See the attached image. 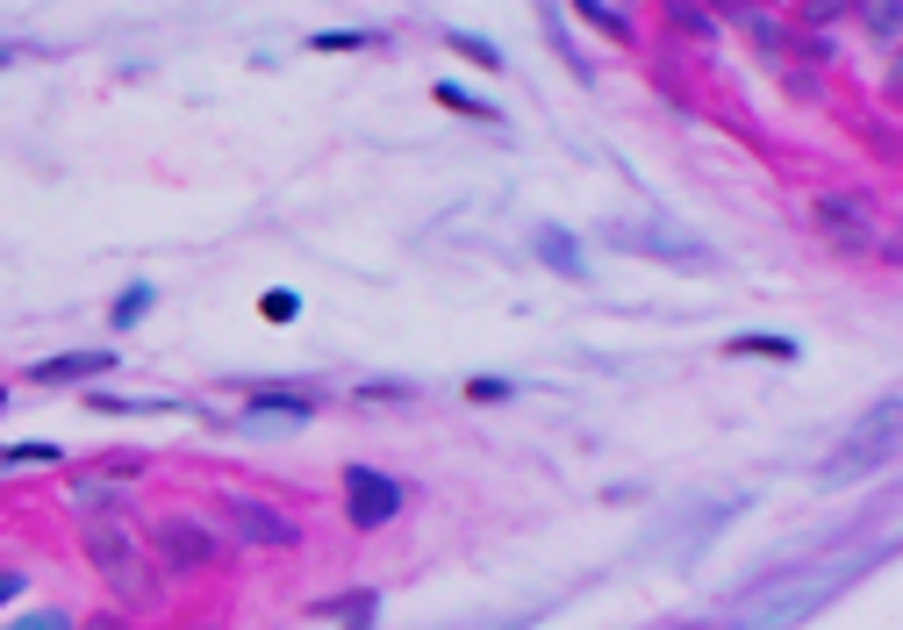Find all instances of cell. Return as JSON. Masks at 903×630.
I'll use <instances>...</instances> for the list:
<instances>
[{
  "instance_id": "cell-1",
  "label": "cell",
  "mask_w": 903,
  "mask_h": 630,
  "mask_svg": "<svg viewBox=\"0 0 903 630\" xmlns=\"http://www.w3.org/2000/svg\"><path fill=\"white\" fill-rule=\"evenodd\" d=\"M86 566H94L101 588L115 602H130V609H151V602L166 595V573H158L151 545H144L122 516H86Z\"/></svg>"
},
{
  "instance_id": "cell-2",
  "label": "cell",
  "mask_w": 903,
  "mask_h": 630,
  "mask_svg": "<svg viewBox=\"0 0 903 630\" xmlns=\"http://www.w3.org/2000/svg\"><path fill=\"white\" fill-rule=\"evenodd\" d=\"M810 222L839 258H861V265H896V222L889 208H875L868 194H810Z\"/></svg>"
},
{
  "instance_id": "cell-3",
  "label": "cell",
  "mask_w": 903,
  "mask_h": 630,
  "mask_svg": "<svg viewBox=\"0 0 903 630\" xmlns=\"http://www.w3.org/2000/svg\"><path fill=\"white\" fill-rule=\"evenodd\" d=\"M151 559H158V573H208V566L222 559V538L208 523H194V516H158V530H151Z\"/></svg>"
},
{
  "instance_id": "cell-4",
  "label": "cell",
  "mask_w": 903,
  "mask_h": 630,
  "mask_svg": "<svg viewBox=\"0 0 903 630\" xmlns=\"http://www.w3.org/2000/svg\"><path fill=\"white\" fill-rule=\"evenodd\" d=\"M402 509H410V487L394 473H374V466H352V473H344V516H352V530H380Z\"/></svg>"
},
{
  "instance_id": "cell-5",
  "label": "cell",
  "mask_w": 903,
  "mask_h": 630,
  "mask_svg": "<svg viewBox=\"0 0 903 630\" xmlns=\"http://www.w3.org/2000/svg\"><path fill=\"white\" fill-rule=\"evenodd\" d=\"M222 516H230V530H237L244 545H266V552H294V545H302V530H294V516L266 509L258 494L222 487Z\"/></svg>"
},
{
  "instance_id": "cell-6",
  "label": "cell",
  "mask_w": 903,
  "mask_h": 630,
  "mask_svg": "<svg viewBox=\"0 0 903 630\" xmlns=\"http://www.w3.org/2000/svg\"><path fill=\"white\" fill-rule=\"evenodd\" d=\"M316 394L308 387H252L244 394V423H308Z\"/></svg>"
},
{
  "instance_id": "cell-7",
  "label": "cell",
  "mask_w": 903,
  "mask_h": 630,
  "mask_svg": "<svg viewBox=\"0 0 903 630\" xmlns=\"http://www.w3.org/2000/svg\"><path fill=\"white\" fill-rule=\"evenodd\" d=\"M86 373H115V351H65V358H44L29 380H44V387H65V380H86Z\"/></svg>"
},
{
  "instance_id": "cell-8",
  "label": "cell",
  "mask_w": 903,
  "mask_h": 630,
  "mask_svg": "<svg viewBox=\"0 0 903 630\" xmlns=\"http://www.w3.org/2000/svg\"><path fill=\"white\" fill-rule=\"evenodd\" d=\"M566 8H574V15L588 22V29L617 36V44H631V36H638V29H631V22H624V15H617V8H610V0H566Z\"/></svg>"
},
{
  "instance_id": "cell-9",
  "label": "cell",
  "mask_w": 903,
  "mask_h": 630,
  "mask_svg": "<svg viewBox=\"0 0 903 630\" xmlns=\"http://www.w3.org/2000/svg\"><path fill=\"white\" fill-rule=\"evenodd\" d=\"M861 22H868V36L875 44H896V22H903V0H861Z\"/></svg>"
},
{
  "instance_id": "cell-10",
  "label": "cell",
  "mask_w": 903,
  "mask_h": 630,
  "mask_svg": "<svg viewBox=\"0 0 903 630\" xmlns=\"http://www.w3.org/2000/svg\"><path fill=\"white\" fill-rule=\"evenodd\" d=\"M667 8V22L682 36H696V44H710V8H696V0H660Z\"/></svg>"
},
{
  "instance_id": "cell-11",
  "label": "cell",
  "mask_w": 903,
  "mask_h": 630,
  "mask_svg": "<svg viewBox=\"0 0 903 630\" xmlns=\"http://www.w3.org/2000/svg\"><path fill=\"white\" fill-rule=\"evenodd\" d=\"M144 308H151V287H122V294H115V308H108V323L130 330V323H144Z\"/></svg>"
},
{
  "instance_id": "cell-12",
  "label": "cell",
  "mask_w": 903,
  "mask_h": 630,
  "mask_svg": "<svg viewBox=\"0 0 903 630\" xmlns=\"http://www.w3.org/2000/svg\"><path fill=\"white\" fill-rule=\"evenodd\" d=\"M258 316H266V323H294V316H302V301H294V294L288 287H266V294H258Z\"/></svg>"
},
{
  "instance_id": "cell-13",
  "label": "cell",
  "mask_w": 903,
  "mask_h": 630,
  "mask_svg": "<svg viewBox=\"0 0 903 630\" xmlns=\"http://www.w3.org/2000/svg\"><path fill=\"white\" fill-rule=\"evenodd\" d=\"M438 101L452 108V115H474V122H502V115H495L488 101H474V94H466V86H438Z\"/></svg>"
},
{
  "instance_id": "cell-14",
  "label": "cell",
  "mask_w": 903,
  "mask_h": 630,
  "mask_svg": "<svg viewBox=\"0 0 903 630\" xmlns=\"http://www.w3.org/2000/svg\"><path fill=\"white\" fill-rule=\"evenodd\" d=\"M444 44H452V51H460V58H474V65H488V72H502V51H495V44H480V36H466V29H452V36H444Z\"/></svg>"
},
{
  "instance_id": "cell-15",
  "label": "cell",
  "mask_w": 903,
  "mask_h": 630,
  "mask_svg": "<svg viewBox=\"0 0 903 630\" xmlns=\"http://www.w3.org/2000/svg\"><path fill=\"white\" fill-rule=\"evenodd\" d=\"M753 351L760 358H796V344L789 337H732V358H753Z\"/></svg>"
},
{
  "instance_id": "cell-16",
  "label": "cell",
  "mask_w": 903,
  "mask_h": 630,
  "mask_svg": "<svg viewBox=\"0 0 903 630\" xmlns=\"http://www.w3.org/2000/svg\"><path fill=\"white\" fill-rule=\"evenodd\" d=\"M374 36L366 29H324V36H308V51H366Z\"/></svg>"
},
{
  "instance_id": "cell-17",
  "label": "cell",
  "mask_w": 903,
  "mask_h": 630,
  "mask_svg": "<svg viewBox=\"0 0 903 630\" xmlns=\"http://www.w3.org/2000/svg\"><path fill=\"white\" fill-rule=\"evenodd\" d=\"M58 444H0V466H51Z\"/></svg>"
},
{
  "instance_id": "cell-18",
  "label": "cell",
  "mask_w": 903,
  "mask_h": 630,
  "mask_svg": "<svg viewBox=\"0 0 903 630\" xmlns=\"http://www.w3.org/2000/svg\"><path fill=\"white\" fill-rule=\"evenodd\" d=\"M108 494H115L108 480H80V487H65V502H72V509H86V516H101V502H108Z\"/></svg>"
},
{
  "instance_id": "cell-19",
  "label": "cell",
  "mask_w": 903,
  "mask_h": 630,
  "mask_svg": "<svg viewBox=\"0 0 903 630\" xmlns=\"http://www.w3.org/2000/svg\"><path fill=\"white\" fill-rule=\"evenodd\" d=\"M538 244H546V251H552V265H560V273H581V258H574V244H566L560 230H538Z\"/></svg>"
},
{
  "instance_id": "cell-20",
  "label": "cell",
  "mask_w": 903,
  "mask_h": 630,
  "mask_svg": "<svg viewBox=\"0 0 903 630\" xmlns=\"http://www.w3.org/2000/svg\"><path fill=\"white\" fill-rule=\"evenodd\" d=\"M839 8H846V0H803V29H825Z\"/></svg>"
},
{
  "instance_id": "cell-21",
  "label": "cell",
  "mask_w": 903,
  "mask_h": 630,
  "mask_svg": "<svg viewBox=\"0 0 903 630\" xmlns=\"http://www.w3.org/2000/svg\"><path fill=\"white\" fill-rule=\"evenodd\" d=\"M72 630H130V616H122V609H94V616H80Z\"/></svg>"
},
{
  "instance_id": "cell-22",
  "label": "cell",
  "mask_w": 903,
  "mask_h": 630,
  "mask_svg": "<svg viewBox=\"0 0 903 630\" xmlns=\"http://www.w3.org/2000/svg\"><path fill=\"white\" fill-rule=\"evenodd\" d=\"M15 630H72V616H58V609H36V616H22Z\"/></svg>"
},
{
  "instance_id": "cell-23",
  "label": "cell",
  "mask_w": 903,
  "mask_h": 630,
  "mask_svg": "<svg viewBox=\"0 0 903 630\" xmlns=\"http://www.w3.org/2000/svg\"><path fill=\"white\" fill-rule=\"evenodd\" d=\"M466 394H474V402H510V380H474Z\"/></svg>"
},
{
  "instance_id": "cell-24",
  "label": "cell",
  "mask_w": 903,
  "mask_h": 630,
  "mask_svg": "<svg viewBox=\"0 0 903 630\" xmlns=\"http://www.w3.org/2000/svg\"><path fill=\"white\" fill-rule=\"evenodd\" d=\"M22 595V573H8V566H0V602H15Z\"/></svg>"
},
{
  "instance_id": "cell-25",
  "label": "cell",
  "mask_w": 903,
  "mask_h": 630,
  "mask_svg": "<svg viewBox=\"0 0 903 630\" xmlns=\"http://www.w3.org/2000/svg\"><path fill=\"white\" fill-rule=\"evenodd\" d=\"M0 409H8V387H0Z\"/></svg>"
}]
</instances>
